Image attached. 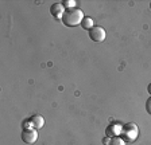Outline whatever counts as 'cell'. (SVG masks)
<instances>
[{
    "label": "cell",
    "instance_id": "6da1fadb",
    "mask_svg": "<svg viewBox=\"0 0 151 145\" xmlns=\"http://www.w3.org/2000/svg\"><path fill=\"white\" fill-rule=\"evenodd\" d=\"M84 18L85 15L80 8H73V10H66L61 20L66 27H76V26L81 24Z\"/></svg>",
    "mask_w": 151,
    "mask_h": 145
},
{
    "label": "cell",
    "instance_id": "7a4b0ae2",
    "mask_svg": "<svg viewBox=\"0 0 151 145\" xmlns=\"http://www.w3.org/2000/svg\"><path fill=\"white\" fill-rule=\"evenodd\" d=\"M139 136V128L135 122H128L126 125H123V130H122V137L126 142H134Z\"/></svg>",
    "mask_w": 151,
    "mask_h": 145
},
{
    "label": "cell",
    "instance_id": "3957f363",
    "mask_svg": "<svg viewBox=\"0 0 151 145\" xmlns=\"http://www.w3.org/2000/svg\"><path fill=\"white\" fill-rule=\"evenodd\" d=\"M105 36H107L105 30H104L103 27H100V26H96V27H93V28L89 31V38L93 42H97V43L103 42L104 39H105Z\"/></svg>",
    "mask_w": 151,
    "mask_h": 145
},
{
    "label": "cell",
    "instance_id": "277c9868",
    "mask_svg": "<svg viewBox=\"0 0 151 145\" xmlns=\"http://www.w3.org/2000/svg\"><path fill=\"white\" fill-rule=\"evenodd\" d=\"M22 140H23V142H26V144H28V145L34 144V142L38 140V132H37V129L23 130V132H22Z\"/></svg>",
    "mask_w": 151,
    "mask_h": 145
},
{
    "label": "cell",
    "instance_id": "5b68a950",
    "mask_svg": "<svg viewBox=\"0 0 151 145\" xmlns=\"http://www.w3.org/2000/svg\"><path fill=\"white\" fill-rule=\"evenodd\" d=\"M122 130H123L122 124L113 122V124H109V126L105 129V134H107V137H117V136L122 134Z\"/></svg>",
    "mask_w": 151,
    "mask_h": 145
},
{
    "label": "cell",
    "instance_id": "8992f818",
    "mask_svg": "<svg viewBox=\"0 0 151 145\" xmlns=\"http://www.w3.org/2000/svg\"><path fill=\"white\" fill-rule=\"evenodd\" d=\"M65 7H63L62 3H54L53 6L50 7V12L51 15L54 16V18H57V19H62L63 14H65Z\"/></svg>",
    "mask_w": 151,
    "mask_h": 145
},
{
    "label": "cell",
    "instance_id": "52a82bcc",
    "mask_svg": "<svg viewBox=\"0 0 151 145\" xmlns=\"http://www.w3.org/2000/svg\"><path fill=\"white\" fill-rule=\"evenodd\" d=\"M30 120L32 121V125H34L35 129H41L42 126L45 125V118L42 116H39V114H34Z\"/></svg>",
    "mask_w": 151,
    "mask_h": 145
},
{
    "label": "cell",
    "instance_id": "ba28073f",
    "mask_svg": "<svg viewBox=\"0 0 151 145\" xmlns=\"http://www.w3.org/2000/svg\"><path fill=\"white\" fill-rule=\"evenodd\" d=\"M81 27L84 30H86V31H91L92 28L94 27V22L92 18H89V16H85L84 20L81 22Z\"/></svg>",
    "mask_w": 151,
    "mask_h": 145
},
{
    "label": "cell",
    "instance_id": "9c48e42d",
    "mask_svg": "<svg viewBox=\"0 0 151 145\" xmlns=\"http://www.w3.org/2000/svg\"><path fill=\"white\" fill-rule=\"evenodd\" d=\"M126 144L127 142L124 141L120 136H117V137H112V139L109 140V144L108 145H126Z\"/></svg>",
    "mask_w": 151,
    "mask_h": 145
},
{
    "label": "cell",
    "instance_id": "30bf717a",
    "mask_svg": "<svg viewBox=\"0 0 151 145\" xmlns=\"http://www.w3.org/2000/svg\"><path fill=\"white\" fill-rule=\"evenodd\" d=\"M63 7H65V10H73V8H76V6H77V3H76L74 0H63Z\"/></svg>",
    "mask_w": 151,
    "mask_h": 145
},
{
    "label": "cell",
    "instance_id": "8fae6325",
    "mask_svg": "<svg viewBox=\"0 0 151 145\" xmlns=\"http://www.w3.org/2000/svg\"><path fill=\"white\" fill-rule=\"evenodd\" d=\"M22 128H23V130H27V129H35L34 125H32V121H31V120L24 121V122L22 124Z\"/></svg>",
    "mask_w": 151,
    "mask_h": 145
},
{
    "label": "cell",
    "instance_id": "7c38bea8",
    "mask_svg": "<svg viewBox=\"0 0 151 145\" xmlns=\"http://www.w3.org/2000/svg\"><path fill=\"white\" fill-rule=\"evenodd\" d=\"M146 112L151 116V97L148 98L147 101H146Z\"/></svg>",
    "mask_w": 151,
    "mask_h": 145
},
{
    "label": "cell",
    "instance_id": "4fadbf2b",
    "mask_svg": "<svg viewBox=\"0 0 151 145\" xmlns=\"http://www.w3.org/2000/svg\"><path fill=\"white\" fill-rule=\"evenodd\" d=\"M103 142H104L105 145H108V144H109V137H105V139L103 140Z\"/></svg>",
    "mask_w": 151,
    "mask_h": 145
},
{
    "label": "cell",
    "instance_id": "5bb4252c",
    "mask_svg": "<svg viewBox=\"0 0 151 145\" xmlns=\"http://www.w3.org/2000/svg\"><path fill=\"white\" fill-rule=\"evenodd\" d=\"M147 92H148V94L151 95V83H150V85L147 86Z\"/></svg>",
    "mask_w": 151,
    "mask_h": 145
},
{
    "label": "cell",
    "instance_id": "9a60e30c",
    "mask_svg": "<svg viewBox=\"0 0 151 145\" xmlns=\"http://www.w3.org/2000/svg\"><path fill=\"white\" fill-rule=\"evenodd\" d=\"M150 8H151V3H150Z\"/></svg>",
    "mask_w": 151,
    "mask_h": 145
}]
</instances>
